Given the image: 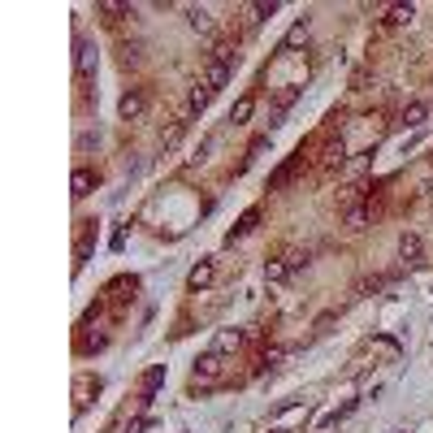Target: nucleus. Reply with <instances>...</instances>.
<instances>
[{
	"mask_svg": "<svg viewBox=\"0 0 433 433\" xmlns=\"http://www.w3.org/2000/svg\"><path fill=\"white\" fill-rule=\"evenodd\" d=\"M200 83H204L208 91L226 87V83H230V66H226V61H213V57H208V66H204V78H200Z\"/></svg>",
	"mask_w": 433,
	"mask_h": 433,
	"instance_id": "nucleus-2",
	"label": "nucleus"
},
{
	"mask_svg": "<svg viewBox=\"0 0 433 433\" xmlns=\"http://www.w3.org/2000/svg\"><path fill=\"white\" fill-rule=\"evenodd\" d=\"M243 13H247V22H251V26H260L264 18H273V13H278V5H247Z\"/></svg>",
	"mask_w": 433,
	"mask_h": 433,
	"instance_id": "nucleus-19",
	"label": "nucleus"
},
{
	"mask_svg": "<svg viewBox=\"0 0 433 433\" xmlns=\"http://www.w3.org/2000/svg\"><path fill=\"white\" fill-rule=\"evenodd\" d=\"M412 18H416V9H412V5H390L381 22H386V26H412Z\"/></svg>",
	"mask_w": 433,
	"mask_h": 433,
	"instance_id": "nucleus-10",
	"label": "nucleus"
},
{
	"mask_svg": "<svg viewBox=\"0 0 433 433\" xmlns=\"http://www.w3.org/2000/svg\"><path fill=\"white\" fill-rule=\"evenodd\" d=\"M264 278H269V282H273V286H278V282H286V278H291V264H286V256H273V260H269V264H264Z\"/></svg>",
	"mask_w": 433,
	"mask_h": 433,
	"instance_id": "nucleus-14",
	"label": "nucleus"
},
{
	"mask_svg": "<svg viewBox=\"0 0 433 433\" xmlns=\"http://www.w3.org/2000/svg\"><path fill=\"white\" fill-rule=\"evenodd\" d=\"M213 278H217V264H213V260H200V264L186 273V286H191V291H208V286H213Z\"/></svg>",
	"mask_w": 433,
	"mask_h": 433,
	"instance_id": "nucleus-3",
	"label": "nucleus"
},
{
	"mask_svg": "<svg viewBox=\"0 0 433 433\" xmlns=\"http://www.w3.org/2000/svg\"><path fill=\"white\" fill-rule=\"evenodd\" d=\"M243 343H247V338H243V334H238V329H226V334H217L213 351H217V356H226V351H238Z\"/></svg>",
	"mask_w": 433,
	"mask_h": 433,
	"instance_id": "nucleus-11",
	"label": "nucleus"
},
{
	"mask_svg": "<svg viewBox=\"0 0 433 433\" xmlns=\"http://www.w3.org/2000/svg\"><path fill=\"white\" fill-rule=\"evenodd\" d=\"M117 113H122L126 122H139L143 113H148V91H143V87H131V91H126V95H122V104H117Z\"/></svg>",
	"mask_w": 433,
	"mask_h": 433,
	"instance_id": "nucleus-1",
	"label": "nucleus"
},
{
	"mask_svg": "<svg viewBox=\"0 0 433 433\" xmlns=\"http://www.w3.org/2000/svg\"><path fill=\"white\" fill-rule=\"evenodd\" d=\"M186 22H191V30H200V35H213V13L208 9H186Z\"/></svg>",
	"mask_w": 433,
	"mask_h": 433,
	"instance_id": "nucleus-12",
	"label": "nucleus"
},
{
	"mask_svg": "<svg viewBox=\"0 0 433 433\" xmlns=\"http://www.w3.org/2000/svg\"><path fill=\"white\" fill-rule=\"evenodd\" d=\"M251 113H256V95H243V100H234V108H230V126L251 122Z\"/></svg>",
	"mask_w": 433,
	"mask_h": 433,
	"instance_id": "nucleus-9",
	"label": "nucleus"
},
{
	"mask_svg": "<svg viewBox=\"0 0 433 433\" xmlns=\"http://www.w3.org/2000/svg\"><path fill=\"white\" fill-rule=\"evenodd\" d=\"M70 186H74V195H78V200H83V195H91V186H95V169L78 165V169H74V178H70Z\"/></svg>",
	"mask_w": 433,
	"mask_h": 433,
	"instance_id": "nucleus-6",
	"label": "nucleus"
},
{
	"mask_svg": "<svg viewBox=\"0 0 433 433\" xmlns=\"http://www.w3.org/2000/svg\"><path fill=\"white\" fill-rule=\"evenodd\" d=\"M264 148H269V139H264V135H260V139H251V148H247V160H256V156H260Z\"/></svg>",
	"mask_w": 433,
	"mask_h": 433,
	"instance_id": "nucleus-26",
	"label": "nucleus"
},
{
	"mask_svg": "<svg viewBox=\"0 0 433 433\" xmlns=\"http://www.w3.org/2000/svg\"><path fill=\"white\" fill-rule=\"evenodd\" d=\"M182 131H186V122H173L165 135H160V148H178V139H182Z\"/></svg>",
	"mask_w": 433,
	"mask_h": 433,
	"instance_id": "nucleus-21",
	"label": "nucleus"
},
{
	"mask_svg": "<svg viewBox=\"0 0 433 433\" xmlns=\"http://www.w3.org/2000/svg\"><path fill=\"white\" fill-rule=\"evenodd\" d=\"M256 221H260V208H247V213L234 221V230H230V243H234V238H247V234L256 230Z\"/></svg>",
	"mask_w": 433,
	"mask_h": 433,
	"instance_id": "nucleus-8",
	"label": "nucleus"
},
{
	"mask_svg": "<svg viewBox=\"0 0 433 433\" xmlns=\"http://www.w3.org/2000/svg\"><path fill=\"white\" fill-rule=\"evenodd\" d=\"M421 234H403V238H398V256H403V260L407 264H421Z\"/></svg>",
	"mask_w": 433,
	"mask_h": 433,
	"instance_id": "nucleus-7",
	"label": "nucleus"
},
{
	"mask_svg": "<svg viewBox=\"0 0 433 433\" xmlns=\"http://www.w3.org/2000/svg\"><path fill=\"white\" fill-rule=\"evenodd\" d=\"M308 35H312V22H308V18H303V22H295L291 30H286V39H282V48H299V44H303V39H308Z\"/></svg>",
	"mask_w": 433,
	"mask_h": 433,
	"instance_id": "nucleus-15",
	"label": "nucleus"
},
{
	"mask_svg": "<svg viewBox=\"0 0 433 433\" xmlns=\"http://www.w3.org/2000/svg\"><path fill=\"white\" fill-rule=\"evenodd\" d=\"M368 217H373V208H368V204L347 208V226H356V230H364V226H368Z\"/></svg>",
	"mask_w": 433,
	"mask_h": 433,
	"instance_id": "nucleus-17",
	"label": "nucleus"
},
{
	"mask_svg": "<svg viewBox=\"0 0 433 433\" xmlns=\"http://www.w3.org/2000/svg\"><path fill=\"white\" fill-rule=\"evenodd\" d=\"M95 13H104V22H117V13H131V9H126V5H100Z\"/></svg>",
	"mask_w": 433,
	"mask_h": 433,
	"instance_id": "nucleus-25",
	"label": "nucleus"
},
{
	"mask_svg": "<svg viewBox=\"0 0 433 433\" xmlns=\"http://www.w3.org/2000/svg\"><path fill=\"white\" fill-rule=\"evenodd\" d=\"M368 156H373V152H360V156H351L347 165H343V173H347V178H360V173L368 169Z\"/></svg>",
	"mask_w": 433,
	"mask_h": 433,
	"instance_id": "nucleus-20",
	"label": "nucleus"
},
{
	"mask_svg": "<svg viewBox=\"0 0 433 433\" xmlns=\"http://www.w3.org/2000/svg\"><path fill=\"white\" fill-rule=\"evenodd\" d=\"M303 412H308V403H303V407H291V412H282V416H278V429H282V425H295Z\"/></svg>",
	"mask_w": 433,
	"mask_h": 433,
	"instance_id": "nucleus-24",
	"label": "nucleus"
},
{
	"mask_svg": "<svg viewBox=\"0 0 433 433\" xmlns=\"http://www.w3.org/2000/svg\"><path fill=\"white\" fill-rule=\"evenodd\" d=\"M208 100H213V91H208L204 83H195V91H191V100H186V117H191V113H204Z\"/></svg>",
	"mask_w": 433,
	"mask_h": 433,
	"instance_id": "nucleus-16",
	"label": "nucleus"
},
{
	"mask_svg": "<svg viewBox=\"0 0 433 433\" xmlns=\"http://www.w3.org/2000/svg\"><path fill=\"white\" fill-rule=\"evenodd\" d=\"M398 122H403V126H412V131H421V126L429 122V104H425V100H412V104H403Z\"/></svg>",
	"mask_w": 433,
	"mask_h": 433,
	"instance_id": "nucleus-5",
	"label": "nucleus"
},
{
	"mask_svg": "<svg viewBox=\"0 0 433 433\" xmlns=\"http://www.w3.org/2000/svg\"><path fill=\"white\" fill-rule=\"evenodd\" d=\"M160 381H165V364H156V368H148V373H143V386H139V394H143V398H152Z\"/></svg>",
	"mask_w": 433,
	"mask_h": 433,
	"instance_id": "nucleus-13",
	"label": "nucleus"
},
{
	"mask_svg": "<svg viewBox=\"0 0 433 433\" xmlns=\"http://www.w3.org/2000/svg\"><path fill=\"white\" fill-rule=\"evenodd\" d=\"M303 165H308V156H303V148H299V152H295V156H291V160H286V165L273 173V178H269V186H286V182H291L295 173L303 169Z\"/></svg>",
	"mask_w": 433,
	"mask_h": 433,
	"instance_id": "nucleus-4",
	"label": "nucleus"
},
{
	"mask_svg": "<svg viewBox=\"0 0 433 433\" xmlns=\"http://www.w3.org/2000/svg\"><path fill=\"white\" fill-rule=\"evenodd\" d=\"M91 148H95V135L83 131V135H78V152H91Z\"/></svg>",
	"mask_w": 433,
	"mask_h": 433,
	"instance_id": "nucleus-27",
	"label": "nucleus"
},
{
	"mask_svg": "<svg viewBox=\"0 0 433 433\" xmlns=\"http://www.w3.org/2000/svg\"><path fill=\"white\" fill-rule=\"evenodd\" d=\"M78 78H87L91 74V66H95V52H91V44H78Z\"/></svg>",
	"mask_w": 433,
	"mask_h": 433,
	"instance_id": "nucleus-18",
	"label": "nucleus"
},
{
	"mask_svg": "<svg viewBox=\"0 0 433 433\" xmlns=\"http://www.w3.org/2000/svg\"><path fill=\"white\" fill-rule=\"evenodd\" d=\"M312 256L308 251H286V264H291V273H299V269H308Z\"/></svg>",
	"mask_w": 433,
	"mask_h": 433,
	"instance_id": "nucleus-22",
	"label": "nucleus"
},
{
	"mask_svg": "<svg viewBox=\"0 0 433 433\" xmlns=\"http://www.w3.org/2000/svg\"><path fill=\"white\" fill-rule=\"evenodd\" d=\"M91 390H95V381H91V377H78V386H74V394H78V407L87 403V394H91Z\"/></svg>",
	"mask_w": 433,
	"mask_h": 433,
	"instance_id": "nucleus-23",
	"label": "nucleus"
}]
</instances>
